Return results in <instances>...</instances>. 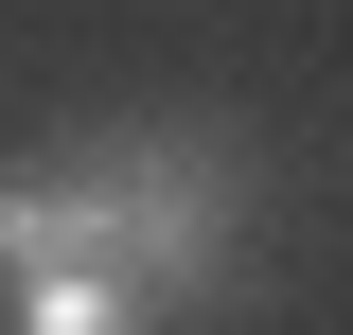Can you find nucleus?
Here are the masks:
<instances>
[{
  "label": "nucleus",
  "mask_w": 353,
  "mask_h": 335,
  "mask_svg": "<svg viewBox=\"0 0 353 335\" xmlns=\"http://www.w3.org/2000/svg\"><path fill=\"white\" fill-rule=\"evenodd\" d=\"M36 265H106L141 300H230L248 283V159L230 124H106L71 159H18L0 176V283H36Z\"/></svg>",
  "instance_id": "1"
},
{
  "label": "nucleus",
  "mask_w": 353,
  "mask_h": 335,
  "mask_svg": "<svg viewBox=\"0 0 353 335\" xmlns=\"http://www.w3.org/2000/svg\"><path fill=\"white\" fill-rule=\"evenodd\" d=\"M159 300L106 283V265H36V283H0V335H141Z\"/></svg>",
  "instance_id": "2"
}]
</instances>
